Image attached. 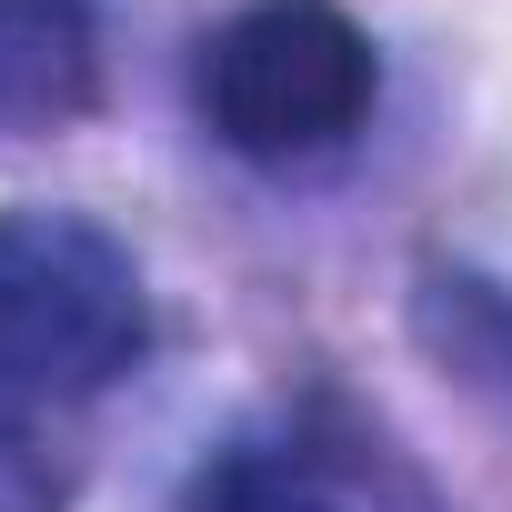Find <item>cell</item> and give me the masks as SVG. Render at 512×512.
Segmentation results:
<instances>
[{"label":"cell","instance_id":"5b68a950","mask_svg":"<svg viewBox=\"0 0 512 512\" xmlns=\"http://www.w3.org/2000/svg\"><path fill=\"white\" fill-rule=\"evenodd\" d=\"M422 342L462 382H512V292H492L472 272H432L422 282Z\"/></svg>","mask_w":512,"mask_h":512},{"label":"cell","instance_id":"277c9868","mask_svg":"<svg viewBox=\"0 0 512 512\" xmlns=\"http://www.w3.org/2000/svg\"><path fill=\"white\" fill-rule=\"evenodd\" d=\"M181 512H352V502L282 442H231V452H211L191 472Z\"/></svg>","mask_w":512,"mask_h":512},{"label":"cell","instance_id":"7a4b0ae2","mask_svg":"<svg viewBox=\"0 0 512 512\" xmlns=\"http://www.w3.org/2000/svg\"><path fill=\"white\" fill-rule=\"evenodd\" d=\"M201 121L241 161H322L382 101V51L342 0H241L201 41Z\"/></svg>","mask_w":512,"mask_h":512},{"label":"cell","instance_id":"3957f363","mask_svg":"<svg viewBox=\"0 0 512 512\" xmlns=\"http://www.w3.org/2000/svg\"><path fill=\"white\" fill-rule=\"evenodd\" d=\"M101 101V0H0V141L71 131Z\"/></svg>","mask_w":512,"mask_h":512},{"label":"cell","instance_id":"6da1fadb","mask_svg":"<svg viewBox=\"0 0 512 512\" xmlns=\"http://www.w3.org/2000/svg\"><path fill=\"white\" fill-rule=\"evenodd\" d=\"M151 352L141 262L91 211H0V402H91Z\"/></svg>","mask_w":512,"mask_h":512},{"label":"cell","instance_id":"8992f818","mask_svg":"<svg viewBox=\"0 0 512 512\" xmlns=\"http://www.w3.org/2000/svg\"><path fill=\"white\" fill-rule=\"evenodd\" d=\"M61 502H71L61 462H51L21 422H0V512H61Z\"/></svg>","mask_w":512,"mask_h":512}]
</instances>
